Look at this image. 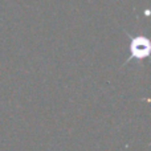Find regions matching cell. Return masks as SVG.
<instances>
[{"label": "cell", "mask_w": 151, "mask_h": 151, "mask_svg": "<svg viewBox=\"0 0 151 151\" xmlns=\"http://www.w3.org/2000/svg\"><path fill=\"white\" fill-rule=\"evenodd\" d=\"M130 52H131V57L134 60H143L149 56L150 52V44L149 40L145 39L142 36H138L135 39L131 40V45H130Z\"/></svg>", "instance_id": "cell-1"}]
</instances>
